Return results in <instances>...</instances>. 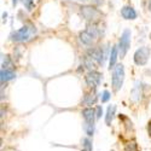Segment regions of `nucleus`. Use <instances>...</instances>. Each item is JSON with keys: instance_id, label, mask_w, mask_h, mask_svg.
Listing matches in <instances>:
<instances>
[{"instance_id": "nucleus-1", "label": "nucleus", "mask_w": 151, "mask_h": 151, "mask_svg": "<svg viewBox=\"0 0 151 151\" xmlns=\"http://www.w3.org/2000/svg\"><path fill=\"white\" fill-rule=\"evenodd\" d=\"M123 80H124V67L123 64H117L112 70V75H111V86L114 92H119L121 90Z\"/></svg>"}, {"instance_id": "nucleus-2", "label": "nucleus", "mask_w": 151, "mask_h": 151, "mask_svg": "<svg viewBox=\"0 0 151 151\" xmlns=\"http://www.w3.org/2000/svg\"><path fill=\"white\" fill-rule=\"evenodd\" d=\"M98 36V29L94 26H88L85 30L80 32L79 34V40L86 45V46H92L94 40Z\"/></svg>"}, {"instance_id": "nucleus-3", "label": "nucleus", "mask_w": 151, "mask_h": 151, "mask_svg": "<svg viewBox=\"0 0 151 151\" xmlns=\"http://www.w3.org/2000/svg\"><path fill=\"white\" fill-rule=\"evenodd\" d=\"M131 46V30L129 29H124L121 37H120V41H119V55L121 58H123L126 55H127L128 50Z\"/></svg>"}, {"instance_id": "nucleus-4", "label": "nucleus", "mask_w": 151, "mask_h": 151, "mask_svg": "<svg viewBox=\"0 0 151 151\" xmlns=\"http://www.w3.org/2000/svg\"><path fill=\"white\" fill-rule=\"evenodd\" d=\"M80 11H81V15L83 16L85 19L87 21H91V22H94V21H98L100 17H102V14L98 9H96L94 6L92 5H85V6H81L80 7Z\"/></svg>"}, {"instance_id": "nucleus-5", "label": "nucleus", "mask_w": 151, "mask_h": 151, "mask_svg": "<svg viewBox=\"0 0 151 151\" xmlns=\"http://www.w3.org/2000/svg\"><path fill=\"white\" fill-rule=\"evenodd\" d=\"M150 55H151L150 48L146 46H142L134 52V56H133L134 63L137 65H145L150 58Z\"/></svg>"}, {"instance_id": "nucleus-6", "label": "nucleus", "mask_w": 151, "mask_h": 151, "mask_svg": "<svg viewBox=\"0 0 151 151\" xmlns=\"http://www.w3.org/2000/svg\"><path fill=\"white\" fill-rule=\"evenodd\" d=\"M85 81H86V85L88 86L90 88L96 90L100 85V81H102V74L99 71H96V70H90L85 75Z\"/></svg>"}, {"instance_id": "nucleus-7", "label": "nucleus", "mask_w": 151, "mask_h": 151, "mask_svg": "<svg viewBox=\"0 0 151 151\" xmlns=\"http://www.w3.org/2000/svg\"><path fill=\"white\" fill-rule=\"evenodd\" d=\"M29 28L28 27H22L19 28L18 30H16L15 33H12L11 34V40L12 41H15V42H21V41H26L29 39Z\"/></svg>"}, {"instance_id": "nucleus-8", "label": "nucleus", "mask_w": 151, "mask_h": 151, "mask_svg": "<svg viewBox=\"0 0 151 151\" xmlns=\"http://www.w3.org/2000/svg\"><path fill=\"white\" fill-rule=\"evenodd\" d=\"M82 117H83V124H91L94 126L96 121V110L93 108H85L82 110Z\"/></svg>"}, {"instance_id": "nucleus-9", "label": "nucleus", "mask_w": 151, "mask_h": 151, "mask_svg": "<svg viewBox=\"0 0 151 151\" xmlns=\"http://www.w3.org/2000/svg\"><path fill=\"white\" fill-rule=\"evenodd\" d=\"M119 47L117 46H112L111 48V51H110V55H109V69H114L117 64H116V62H117V57H119Z\"/></svg>"}, {"instance_id": "nucleus-10", "label": "nucleus", "mask_w": 151, "mask_h": 151, "mask_svg": "<svg viewBox=\"0 0 151 151\" xmlns=\"http://www.w3.org/2000/svg\"><path fill=\"white\" fill-rule=\"evenodd\" d=\"M121 15L124 19H135L137 12L132 6H123L121 9Z\"/></svg>"}, {"instance_id": "nucleus-11", "label": "nucleus", "mask_w": 151, "mask_h": 151, "mask_svg": "<svg viewBox=\"0 0 151 151\" xmlns=\"http://www.w3.org/2000/svg\"><path fill=\"white\" fill-rule=\"evenodd\" d=\"M16 78V74L12 69H1L0 71V80H1V83L7 82L10 80H14Z\"/></svg>"}, {"instance_id": "nucleus-12", "label": "nucleus", "mask_w": 151, "mask_h": 151, "mask_svg": "<svg viewBox=\"0 0 151 151\" xmlns=\"http://www.w3.org/2000/svg\"><path fill=\"white\" fill-rule=\"evenodd\" d=\"M96 102H97V94H96L94 92L85 93L83 99H82V104H83V105H87L88 108H91V105L96 104Z\"/></svg>"}, {"instance_id": "nucleus-13", "label": "nucleus", "mask_w": 151, "mask_h": 151, "mask_svg": "<svg viewBox=\"0 0 151 151\" xmlns=\"http://www.w3.org/2000/svg\"><path fill=\"white\" fill-rule=\"evenodd\" d=\"M115 112H116V106L115 105H109L106 109V114H105V123L106 126H110L112 120L115 117Z\"/></svg>"}, {"instance_id": "nucleus-14", "label": "nucleus", "mask_w": 151, "mask_h": 151, "mask_svg": "<svg viewBox=\"0 0 151 151\" xmlns=\"http://www.w3.org/2000/svg\"><path fill=\"white\" fill-rule=\"evenodd\" d=\"M82 150L92 151V142L90 140V138H83L82 139Z\"/></svg>"}, {"instance_id": "nucleus-15", "label": "nucleus", "mask_w": 151, "mask_h": 151, "mask_svg": "<svg viewBox=\"0 0 151 151\" xmlns=\"http://www.w3.org/2000/svg\"><path fill=\"white\" fill-rule=\"evenodd\" d=\"M12 64V62H11V58L10 56H3L1 58V69H9V67Z\"/></svg>"}, {"instance_id": "nucleus-16", "label": "nucleus", "mask_w": 151, "mask_h": 151, "mask_svg": "<svg viewBox=\"0 0 151 151\" xmlns=\"http://www.w3.org/2000/svg\"><path fill=\"white\" fill-rule=\"evenodd\" d=\"M124 150H126V151H138V146H137V144H135L134 142H132V143L126 144Z\"/></svg>"}, {"instance_id": "nucleus-17", "label": "nucleus", "mask_w": 151, "mask_h": 151, "mask_svg": "<svg viewBox=\"0 0 151 151\" xmlns=\"http://www.w3.org/2000/svg\"><path fill=\"white\" fill-rule=\"evenodd\" d=\"M110 97H111L110 92H109V91H104V92L102 93V97H100V99H102V103H106V102H109Z\"/></svg>"}, {"instance_id": "nucleus-18", "label": "nucleus", "mask_w": 151, "mask_h": 151, "mask_svg": "<svg viewBox=\"0 0 151 151\" xmlns=\"http://www.w3.org/2000/svg\"><path fill=\"white\" fill-rule=\"evenodd\" d=\"M102 115H103V108L100 105H97V108H96V117H97V120H99L100 117H102Z\"/></svg>"}, {"instance_id": "nucleus-19", "label": "nucleus", "mask_w": 151, "mask_h": 151, "mask_svg": "<svg viewBox=\"0 0 151 151\" xmlns=\"http://www.w3.org/2000/svg\"><path fill=\"white\" fill-rule=\"evenodd\" d=\"M22 1H23L24 5H26L27 10H32L34 7V1L33 0H22Z\"/></svg>"}, {"instance_id": "nucleus-20", "label": "nucleus", "mask_w": 151, "mask_h": 151, "mask_svg": "<svg viewBox=\"0 0 151 151\" xmlns=\"http://www.w3.org/2000/svg\"><path fill=\"white\" fill-rule=\"evenodd\" d=\"M91 1L93 5H100V4L104 3V0H91Z\"/></svg>"}, {"instance_id": "nucleus-21", "label": "nucleus", "mask_w": 151, "mask_h": 151, "mask_svg": "<svg viewBox=\"0 0 151 151\" xmlns=\"http://www.w3.org/2000/svg\"><path fill=\"white\" fill-rule=\"evenodd\" d=\"M6 17H7V14H6V12H4V14H3V22H6Z\"/></svg>"}, {"instance_id": "nucleus-22", "label": "nucleus", "mask_w": 151, "mask_h": 151, "mask_svg": "<svg viewBox=\"0 0 151 151\" xmlns=\"http://www.w3.org/2000/svg\"><path fill=\"white\" fill-rule=\"evenodd\" d=\"M147 131H149V134L151 135V122H150L149 126H147Z\"/></svg>"}, {"instance_id": "nucleus-23", "label": "nucleus", "mask_w": 151, "mask_h": 151, "mask_svg": "<svg viewBox=\"0 0 151 151\" xmlns=\"http://www.w3.org/2000/svg\"><path fill=\"white\" fill-rule=\"evenodd\" d=\"M17 1H18V0H12V5L16 6V5H17Z\"/></svg>"}, {"instance_id": "nucleus-24", "label": "nucleus", "mask_w": 151, "mask_h": 151, "mask_svg": "<svg viewBox=\"0 0 151 151\" xmlns=\"http://www.w3.org/2000/svg\"><path fill=\"white\" fill-rule=\"evenodd\" d=\"M149 10L151 11V0H149Z\"/></svg>"}, {"instance_id": "nucleus-25", "label": "nucleus", "mask_w": 151, "mask_h": 151, "mask_svg": "<svg viewBox=\"0 0 151 151\" xmlns=\"http://www.w3.org/2000/svg\"><path fill=\"white\" fill-rule=\"evenodd\" d=\"M79 1H83L85 3V1H88V0H79Z\"/></svg>"}, {"instance_id": "nucleus-26", "label": "nucleus", "mask_w": 151, "mask_h": 151, "mask_svg": "<svg viewBox=\"0 0 151 151\" xmlns=\"http://www.w3.org/2000/svg\"><path fill=\"white\" fill-rule=\"evenodd\" d=\"M82 151H83V150H82Z\"/></svg>"}]
</instances>
